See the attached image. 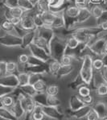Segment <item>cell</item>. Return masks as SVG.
<instances>
[{"label": "cell", "mask_w": 107, "mask_h": 120, "mask_svg": "<svg viewBox=\"0 0 107 120\" xmlns=\"http://www.w3.org/2000/svg\"><path fill=\"white\" fill-rule=\"evenodd\" d=\"M93 57L90 55H85L82 57V64L81 67L79 74L81 75L83 81L86 85L90 86L92 79L93 76Z\"/></svg>", "instance_id": "6da1fadb"}, {"label": "cell", "mask_w": 107, "mask_h": 120, "mask_svg": "<svg viewBox=\"0 0 107 120\" xmlns=\"http://www.w3.org/2000/svg\"><path fill=\"white\" fill-rule=\"evenodd\" d=\"M51 56L55 60H60V58L65 54L67 49L66 40H63L58 36H54L51 41Z\"/></svg>", "instance_id": "7a4b0ae2"}, {"label": "cell", "mask_w": 107, "mask_h": 120, "mask_svg": "<svg viewBox=\"0 0 107 120\" xmlns=\"http://www.w3.org/2000/svg\"><path fill=\"white\" fill-rule=\"evenodd\" d=\"M35 9V8H34ZM33 9V10H34ZM33 10L30 11H27L25 12L24 15L22 17L21 19V23L19 25V27L22 30L25 31V32H31V31H35L36 30V25H35V22H34V15H36V13L32 14V12Z\"/></svg>", "instance_id": "3957f363"}, {"label": "cell", "mask_w": 107, "mask_h": 120, "mask_svg": "<svg viewBox=\"0 0 107 120\" xmlns=\"http://www.w3.org/2000/svg\"><path fill=\"white\" fill-rule=\"evenodd\" d=\"M107 44V37L101 36L100 38H97V40L89 47V49L94 55L100 56L101 57L106 53V45Z\"/></svg>", "instance_id": "277c9868"}, {"label": "cell", "mask_w": 107, "mask_h": 120, "mask_svg": "<svg viewBox=\"0 0 107 120\" xmlns=\"http://www.w3.org/2000/svg\"><path fill=\"white\" fill-rule=\"evenodd\" d=\"M43 113L47 118L53 120H63L65 117L60 107H55V106H43Z\"/></svg>", "instance_id": "5b68a950"}, {"label": "cell", "mask_w": 107, "mask_h": 120, "mask_svg": "<svg viewBox=\"0 0 107 120\" xmlns=\"http://www.w3.org/2000/svg\"><path fill=\"white\" fill-rule=\"evenodd\" d=\"M22 37L14 34V33H7L4 36H2L1 44L7 47H15L22 46Z\"/></svg>", "instance_id": "8992f818"}, {"label": "cell", "mask_w": 107, "mask_h": 120, "mask_svg": "<svg viewBox=\"0 0 107 120\" xmlns=\"http://www.w3.org/2000/svg\"><path fill=\"white\" fill-rule=\"evenodd\" d=\"M28 49L31 52V56L36 57V58L43 60V61L46 62V63H48V62L51 60V58H52L51 55L47 53L44 49H40V47L36 45L34 43L31 44L28 47Z\"/></svg>", "instance_id": "52a82bcc"}, {"label": "cell", "mask_w": 107, "mask_h": 120, "mask_svg": "<svg viewBox=\"0 0 107 120\" xmlns=\"http://www.w3.org/2000/svg\"><path fill=\"white\" fill-rule=\"evenodd\" d=\"M93 110L91 105H85L83 107L75 111H73L70 109H69V110L67 111V114L69 117H70L71 119H81L84 118H86L87 115L89 114L91 110Z\"/></svg>", "instance_id": "ba28073f"}, {"label": "cell", "mask_w": 107, "mask_h": 120, "mask_svg": "<svg viewBox=\"0 0 107 120\" xmlns=\"http://www.w3.org/2000/svg\"><path fill=\"white\" fill-rule=\"evenodd\" d=\"M0 85L15 89L18 88L19 86L18 75H16L15 73H8L5 77L0 78Z\"/></svg>", "instance_id": "9c48e42d"}, {"label": "cell", "mask_w": 107, "mask_h": 120, "mask_svg": "<svg viewBox=\"0 0 107 120\" xmlns=\"http://www.w3.org/2000/svg\"><path fill=\"white\" fill-rule=\"evenodd\" d=\"M92 108L97 113L99 120H103L107 118V104L103 101H96L92 106Z\"/></svg>", "instance_id": "30bf717a"}, {"label": "cell", "mask_w": 107, "mask_h": 120, "mask_svg": "<svg viewBox=\"0 0 107 120\" xmlns=\"http://www.w3.org/2000/svg\"><path fill=\"white\" fill-rule=\"evenodd\" d=\"M9 109L11 110L13 112V114L17 117V119L19 120H22L24 119V117L26 115V110H25V109L23 108V105L21 104L20 101L15 100L14 105Z\"/></svg>", "instance_id": "8fae6325"}, {"label": "cell", "mask_w": 107, "mask_h": 120, "mask_svg": "<svg viewBox=\"0 0 107 120\" xmlns=\"http://www.w3.org/2000/svg\"><path fill=\"white\" fill-rule=\"evenodd\" d=\"M85 106V102L82 101L81 98L79 94H73L70 97L69 99V109L73 111L77 110Z\"/></svg>", "instance_id": "7c38bea8"}, {"label": "cell", "mask_w": 107, "mask_h": 120, "mask_svg": "<svg viewBox=\"0 0 107 120\" xmlns=\"http://www.w3.org/2000/svg\"><path fill=\"white\" fill-rule=\"evenodd\" d=\"M103 84H106V82L102 76V73H101V71H97L96 73H93V79H92V82L90 86H92L93 90H96L99 86Z\"/></svg>", "instance_id": "4fadbf2b"}, {"label": "cell", "mask_w": 107, "mask_h": 120, "mask_svg": "<svg viewBox=\"0 0 107 120\" xmlns=\"http://www.w3.org/2000/svg\"><path fill=\"white\" fill-rule=\"evenodd\" d=\"M36 36V31H31L27 32L25 35L22 37V47L23 48H28L32 44H33L35 40V38Z\"/></svg>", "instance_id": "5bb4252c"}, {"label": "cell", "mask_w": 107, "mask_h": 120, "mask_svg": "<svg viewBox=\"0 0 107 120\" xmlns=\"http://www.w3.org/2000/svg\"><path fill=\"white\" fill-rule=\"evenodd\" d=\"M92 12L91 10L86 7H83V8H80V13H79V15L77 17V23H82L88 21L89 19L91 18Z\"/></svg>", "instance_id": "9a60e30c"}, {"label": "cell", "mask_w": 107, "mask_h": 120, "mask_svg": "<svg viewBox=\"0 0 107 120\" xmlns=\"http://www.w3.org/2000/svg\"><path fill=\"white\" fill-rule=\"evenodd\" d=\"M79 13H80V8L75 5V6H69L66 7L64 11V15L70 19H77Z\"/></svg>", "instance_id": "2e32d148"}, {"label": "cell", "mask_w": 107, "mask_h": 120, "mask_svg": "<svg viewBox=\"0 0 107 120\" xmlns=\"http://www.w3.org/2000/svg\"><path fill=\"white\" fill-rule=\"evenodd\" d=\"M48 95L46 92H40V93H36V94L33 97V99L36 104L40 105L42 106H48Z\"/></svg>", "instance_id": "e0dca14e"}, {"label": "cell", "mask_w": 107, "mask_h": 120, "mask_svg": "<svg viewBox=\"0 0 107 120\" xmlns=\"http://www.w3.org/2000/svg\"><path fill=\"white\" fill-rule=\"evenodd\" d=\"M48 65L49 73H50L52 75L54 76L57 72L59 71V69L61 68L62 64L60 62V60H57L53 58H51V60L48 62Z\"/></svg>", "instance_id": "ac0fdd59"}, {"label": "cell", "mask_w": 107, "mask_h": 120, "mask_svg": "<svg viewBox=\"0 0 107 120\" xmlns=\"http://www.w3.org/2000/svg\"><path fill=\"white\" fill-rule=\"evenodd\" d=\"M73 69H74V67L73 66V64L68 66L62 65L61 68L59 69V71L54 75V77H56V78H62V77L69 75L73 71Z\"/></svg>", "instance_id": "d6986e66"}, {"label": "cell", "mask_w": 107, "mask_h": 120, "mask_svg": "<svg viewBox=\"0 0 107 120\" xmlns=\"http://www.w3.org/2000/svg\"><path fill=\"white\" fill-rule=\"evenodd\" d=\"M0 117L6 120H19L9 108L0 107Z\"/></svg>", "instance_id": "ffe728a7"}, {"label": "cell", "mask_w": 107, "mask_h": 120, "mask_svg": "<svg viewBox=\"0 0 107 120\" xmlns=\"http://www.w3.org/2000/svg\"><path fill=\"white\" fill-rule=\"evenodd\" d=\"M84 85H86V84L85 83L84 81H83V79L81 78V75L77 74V77H76L69 84L68 87H69V89H71V90H78L81 86H84Z\"/></svg>", "instance_id": "44dd1931"}, {"label": "cell", "mask_w": 107, "mask_h": 120, "mask_svg": "<svg viewBox=\"0 0 107 120\" xmlns=\"http://www.w3.org/2000/svg\"><path fill=\"white\" fill-rule=\"evenodd\" d=\"M15 26L10 20L5 19L2 22L1 28L6 33H14L15 32Z\"/></svg>", "instance_id": "7402d4cb"}, {"label": "cell", "mask_w": 107, "mask_h": 120, "mask_svg": "<svg viewBox=\"0 0 107 120\" xmlns=\"http://www.w3.org/2000/svg\"><path fill=\"white\" fill-rule=\"evenodd\" d=\"M15 100L14 97L12 95H7L5 96L3 98H1V100H0V102H1V106L0 107H6V108H11V106L14 105Z\"/></svg>", "instance_id": "603a6c76"}, {"label": "cell", "mask_w": 107, "mask_h": 120, "mask_svg": "<svg viewBox=\"0 0 107 120\" xmlns=\"http://www.w3.org/2000/svg\"><path fill=\"white\" fill-rule=\"evenodd\" d=\"M105 11V9L103 8V7L100 6L99 4H96L94 7H92L91 12L92 15L97 20H99L101 18V16L103 15Z\"/></svg>", "instance_id": "cb8c5ba5"}, {"label": "cell", "mask_w": 107, "mask_h": 120, "mask_svg": "<svg viewBox=\"0 0 107 120\" xmlns=\"http://www.w3.org/2000/svg\"><path fill=\"white\" fill-rule=\"evenodd\" d=\"M19 88L26 95L30 96V97H32V98L36 94V93H37L36 90H35L33 85H32V84H27V85H25V86H19Z\"/></svg>", "instance_id": "d4e9b609"}, {"label": "cell", "mask_w": 107, "mask_h": 120, "mask_svg": "<svg viewBox=\"0 0 107 120\" xmlns=\"http://www.w3.org/2000/svg\"><path fill=\"white\" fill-rule=\"evenodd\" d=\"M66 44H67V47L71 50H74L81 44L80 41L73 35L68 37V39L66 40Z\"/></svg>", "instance_id": "484cf974"}, {"label": "cell", "mask_w": 107, "mask_h": 120, "mask_svg": "<svg viewBox=\"0 0 107 120\" xmlns=\"http://www.w3.org/2000/svg\"><path fill=\"white\" fill-rule=\"evenodd\" d=\"M8 10H9V13H10V15H11V19L12 17L22 18L25 14L24 11L19 6L12 7V8H8Z\"/></svg>", "instance_id": "4316f807"}, {"label": "cell", "mask_w": 107, "mask_h": 120, "mask_svg": "<svg viewBox=\"0 0 107 120\" xmlns=\"http://www.w3.org/2000/svg\"><path fill=\"white\" fill-rule=\"evenodd\" d=\"M18 78H19V86H25V85L30 84V74L27 72L18 73Z\"/></svg>", "instance_id": "83f0119b"}, {"label": "cell", "mask_w": 107, "mask_h": 120, "mask_svg": "<svg viewBox=\"0 0 107 120\" xmlns=\"http://www.w3.org/2000/svg\"><path fill=\"white\" fill-rule=\"evenodd\" d=\"M18 6L19 7H21L25 12L30 11H32L35 8V7L33 6L28 0H19Z\"/></svg>", "instance_id": "f1b7e54d"}, {"label": "cell", "mask_w": 107, "mask_h": 120, "mask_svg": "<svg viewBox=\"0 0 107 120\" xmlns=\"http://www.w3.org/2000/svg\"><path fill=\"white\" fill-rule=\"evenodd\" d=\"M0 88H1V90H0V98L5 97V96L12 94L15 90V88L9 87V86H2V85H0Z\"/></svg>", "instance_id": "f546056e"}, {"label": "cell", "mask_w": 107, "mask_h": 120, "mask_svg": "<svg viewBox=\"0 0 107 120\" xmlns=\"http://www.w3.org/2000/svg\"><path fill=\"white\" fill-rule=\"evenodd\" d=\"M35 90H36L37 93H40V92H45L46 89H47V84L46 82L44 81V79H41V80H39L38 82H36L33 85Z\"/></svg>", "instance_id": "4dcf8cb0"}, {"label": "cell", "mask_w": 107, "mask_h": 120, "mask_svg": "<svg viewBox=\"0 0 107 120\" xmlns=\"http://www.w3.org/2000/svg\"><path fill=\"white\" fill-rule=\"evenodd\" d=\"M75 57L73 56V55L70 54H64L63 56L60 58V62L61 63L62 65L64 66H68V65H72V63H73V60Z\"/></svg>", "instance_id": "1f68e13d"}, {"label": "cell", "mask_w": 107, "mask_h": 120, "mask_svg": "<svg viewBox=\"0 0 107 120\" xmlns=\"http://www.w3.org/2000/svg\"><path fill=\"white\" fill-rule=\"evenodd\" d=\"M61 101L56 96H49L48 97V106H55V107H60Z\"/></svg>", "instance_id": "d6a6232c"}, {"label": "cell", "mask_w": 107, "mask_h": 120, "mask_svg": "<svg viewBox=\"0 0 107 120\" xmlns=\"http://www.w3.org/2000/svg\"><path fill=\"white\" fill-rule=\"evenodd\" d=\"M45 92L49 96H57L59 93V87L56 85H49L47 86Z\"/></svg>", "instance_id": "836d02e7"}, {"label": "cell", "mask_w": 107, "mask_h": 120, "mask_svg": "<svg viewBox=\"0 0 107 120\" xmlns=\"http://www.w3.org/2000/svg\"><path fill=\"white\" fill-rule=\"evenodd\" d=\"M104 62L101 58H97L93 60V67L96 71H101L104 68Z\"/></svg>", "instance_id": "e575fe53"}, {"label": "cell", "mask_w": 107, "mask_h": 120, "mask_svg": "<svg viewBox=\"0 0 107 120\" xmlns=\"http://www.w3.org/2000/svg\"><path fill=\"white\" fill-rule=\"evenodd\" d=\"M89 86L88 85H84V86H81L80 88L78 89V94L81 96V97H85V96H88L90 94V92H91V90L89 87Z\"/></svg>", "instance_id": "d590c367"}, {"label": "cell", "mask_w": 107, "mask_h": 120, "mask_svg": "<svg viewBox=\"0 0 107 120\" xmlns=\"http://www.w3.org/2000/svg\"><path fill=\"white\" fill-rule=\"evenodd\" d=\"M7 68L8 73H15L16 71H18V63L9 61L7 64Z\"/></svg>", "instance_id": "8d00e7d4"}, {"label": "cell", "mask_w": 107, "mask_h": 120, "mask_svg": "<svg viewBox=\"0 0 107 120\" xmlns=\"http://www.w3.org/2000/svg\"><path fill=\"white\" fill-rule=\"evenodd\" d=\"M30 74V84L34 85L39 80L43 79L44 74H40V73H29Z\"/></svg>", "instance_id": "74e56055"}, {"label": "cell", "mask_w": 107, "mask_h": 120, "mask_svg": "<svg viewBox=\"0 0 107 120\" xmlns=\"http://www.w3.org/2000/svg\"><path fill=\"white\" fill-rule=\"evenodd\" d=\"M7 62L6 61H1L0 63V78L1 77H5L6 75L8 74V72H7Z\"/></svg>", "instance_id": "f35d334b"}, {"label": "cell", "mask_w": 107, "mask_h": 120, "mask_svg": "<svg viewBox=\"0 0 107 120\" xmlns=\"http://www.w3.org/2000/svg\"><path fill=\"white\" fill-rule=\"evenodd\" d=\"M97 94L99 96H106L107 95V84H103L99 86L96 90Z\"/></svg>", "instance_id": "ab89813d"}, {"label": "cell", "mask_w": 107, "mask_h": 120, "mask_svg": "<svg viewBox=\"0 0 107 120\" xmlns=\"http://www.w3.org/2000/svg\"><path fill=\"white\" fill-rule=\"evenodd\" d=\"M3 3L5 7H8V8H12L15 7H18L19 0H3Z\"/></svg>", "instance_id": "60d3db41"}, {"label": "cell", "mask_w": 107, "mask_h": 120, "mask_svg": "<svg viewBox=\"0 0 107 120\" xmlns=\"http://www.w3.org/2000/svg\"><path fill=\"white\" fill-rule=\"evenodd\" d=\"M45 117L43 112H33L32 114V120H44Z\"/></svg>", "instance_id": "b9f144b4"}, {"label": "cell", "mask_w": 107, "mask_h": 120, "mask_svg": "<svg viewBox=\"0 0 107 120\" xmlns=\"http://www.w3.org/2000/svg\"><path fill=\"white\" fill-rule=\"evenodd\" d=\"M29 59H30V56L27 54H21L19 56V62L23 64H27L29 61Z\"/></svg>", "instance_id": "7bdbcfd3"}, {"label": "cell", "mask_w": 107, "mask_h": 120, "mask_svg": "<svg viewBox=\"0 0 107 120\" xmlns=\"http://www.w3.org/2000/svg\"><path fill=\"white\" fill-rule=\"evenodd\" d=\"M82 99V101L85 102V105H92L93 102V98L92 97L91 94L88 95V96H85V97H81Z\"/></svg>", "instance_id": "ee69618b"}, {"label": "cell", "mask_w": 107, "mask_h": 120, "mask_svg": "<svg viewBox=\"0 0 107 120\" xmlns=\"http://www.w3.org/2000/svg\"><path fill=\"white\" fill-rule=\"evenodd\" d=\"M86 119H87V120H99V118H98V116H97V113H96L93 110H92L89 113Z\"/></svg>", "instance_id": "f6af8a7d"}, {"label": "cell", "mask_w": 107, "mask_h": 120, "mask_svg": "<svg viewBox=\"0 0 107 120\" xmlns=\"http://www.w3.org/2000/svg\"><path fill=\"white\" fill-rule=\"evenodd\" d=\"M21 19L22 18H16V17H12L11 19H10V21L14 24L15 26H19L21 23Z\"/></svg>", "instance_id": "bcb514c9"}, {"label": "cell", "mask_w": 107, "mask_h": 120, "mask_svg": "<svg viewBox=\"0 0 107 120\" xmlns=\"http://www.w3.org/2000/svg\"><path fill=\"white\" fill-rule=\"evenodd\" d=\"M98 26L100 27L101 31H103V32H107V20L101 22Z\"/></svg>", "instance_id": "7dc6e473"}, {"label": "cell", "mask_w": 107, "mask_h": 120, "mask_svg": "<svg viewBox=\"0 0 107 120\" xmlns=\"http://www.w3.org/2000/svg\"><path fill=\"white\" fill-rule=\"evenodd\" d=\"M101 73H102V76L104 77L105 81H106V84H107V66H104L102 69L101 70Z\"/></svg>", "instance_id": "c3c4849f"}, {"label": "cell", "mask_w": 107, "mask_h": 120, "mask_svg": "<svg viewBox=\"0 0 107 120\" xmlns=\"http://www.w3.org/2000/svg\"><path fill=\"white\" fill-rule=\"evenodd\" d=\"M101 59L103 60V62H104V64L105 66H107V53L106 52L101 57Z\"/></svg>", "instance_id": "681fc988"}, {"label": "cell", "mask_w": 107, "mask_h": 120, "mask_svg": "<svg viewBox=\"0 0 107 120\" xmlns=\"http://www.w3.org/2000/svg\"><path fill=\"white\" fill-rule=\"evenodd\" d=\"M28 1L30 2L31 3H32V4L33 5V6L36 7V5H37L38 3H39V2H40V0H28Z\"/></svg>", "instance_id": "f907efd6"}, {"label": "cell", "mask_w": 107, "mask_h": 120, "mask_svg": "<svg viewBox=\"0 0 107 120\" xmlns=\"http://www.w3.org/2000/svg\"><path fill=\"white\" fill-rule=\"evenodd\" d=\"M101 0H89V2H91L92 3H94V4H98L101 3Z\"/></svg>", "instance_id": "816d5d0a"}, {"label": "cell", "mask_w": 107, "mask_h": 120, "mask_svg": "<svg viewBox=\"0 0 107 120\" xmlns=\"http://www.w3.org/2000/svg\"><path fill=\"white\" fill-rule=\"evenodd\" d=\"M65 1H68V2H74L75 0H65Z\"/></svg>", "instance_id": "f5cc1de1"}, {"label": "cell", "mask_w": 107, "mask_h": 120, "mask_svg": "<svg viewBox=\"0 0 107 120\" xmlns=\"http://www.w3.org/2000/svg\"><path fill=\"white\" fill-rule=\"evenodd\" d=\"M105 50H106V52L107 53V44H106V49H105Z\"/></svg>", "instance_id": "db71d44e"}, {"label": "cell", "mask_w": 107, "mask_h": 120, "mask_svg": "<svg viewBox=\"0 0 107 120\" xmlns=\"http://www.w3.org/2000/svg\"><path fill=\"white\" fill-rule=\"evenodd\" d=\"M103 120H107V118H106V119H103Z\"/></svg>", "instance_id": "11a10c76"}, {"label": "cell", "mask_w": 107, "mask_h": 120, "mask_svg": "<svg viewBox=\"0 0 107 120\" xmlns=\"http://www.w3.org/2000/svg\"><path fill=\"white\" fill-rule=\"evenodd\" d=\"M1 120H6V119H1Z\"/></svg>", "instance_id": "9f6ffc18"}]
</instances>
